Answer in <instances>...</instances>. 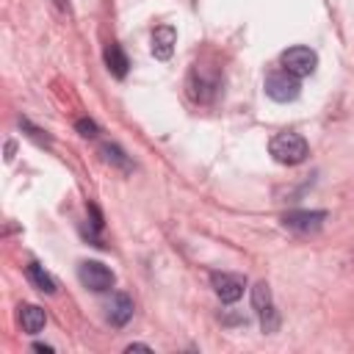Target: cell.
I'll list each match as a JSON object with an SVG mask.
<instances>
[{"label": "cell", "mask_w": 354, "mask_h": 354, "mask_svg": "<svg viewBox=\"0 0 354 354\" xmlns=\"http://www.w3.org/2000/svg\"><path fill=\"white\" fill-rule=\"evenodd\" d=\"M268 152H271V158H274L277 163H282V166H296V163L307 160L310 147H307V141H304L299 133H288V130H285V133H277V136L271 138Z\"/></svg>", "instance_id": "obj_1"}, {"label": "cell", "mask_w": 354, "mask_h": 354, "mask_svg": "<svg viewBox=\"0 0 354 354\" xmlns=\"http://www.w3.org/2000/svg\"><path fill=\"white\" fill-rule=\"evenodd\" d=\"M301 77H296L293 72H288V69H274V72H268V77H266V94L274 100V102H293L296 97H299V91H301V83H299Z\"/></svg>", "instance_id": "obj_2"}, {"label": "cell", "mask_w": 354, "mask_h": 354, "mask_svg": "<svg viewBox=\"0 0 354 354\" xmlns=\"http://www.w3.org/2000/svg\"><path fill=\"white\" fill-rule=\"evenodd\" d=\"M77 279L91 293H105V290L113 288V279L116 277H113V271L105 263H100V260H83L80 268H77Z\"/></svg>", "instance_id": "obj_3"}, {"label": "cell", "mask_w": 354, "mask_h": 354, "mask_svg": "<svg viewBox=\"0 0 354 354\" xmlns=\"http://www.w3.org/2000/svg\"><path fill=\"white\" fill-rule=\"evenodd\" d=\"M252 307H254V313L260 315L263 332L274 335L277 326H279V315H277V310H274V299H271V288H268V282L260 279V282L252 288Z\"/></svg>", "instance_id": "obj_4"}, {"label": "cell", "mask_w": 354, "mask_h": 354, "mask_svg": "<svg viewBox=\"0 0 354 354\" xmlns=\"http://www.w3.org/2000/svg\"><path fill=\"white\" fill-rule=\"evenodd\" d=\"M279 61H282V69L293 72L296 77H307V75H313L315 66H318V55H315V50H310V47H304V44L288 47V50L282 53Z\"/></svg>", "instance_id": "obj_5"}, {"label": "cell", "mask_w": 354, "mask_h": 354, "mask_svg": "<svg viewBox=\"0 0 354 354\" xmlns=\"http://www.w3.org/2000/svg\"><path fill=\"white\" fill-rule=\"evenodd\" d=\"M324 221H326V210H290L282 216V224L293 232H301V235L318 232L324 227Z\"/></svg>", "instance_id": "obj_6"}, {"label": "cell", "mask_w": 354, "mask_h": 354, "mask_svg": "<svg viewBox=\"0 0 354 354\" xmlns=\"http://www.w3.org/2000/svg\"><path fill=\"white\" fill-rule=\"evenodd\" d=\"M210 285H213V290H216V296H218L221 301L232 304V301H238V299L243 296L246 279H243L241 274H230V271H216V274L210 277Z\"/></svg>", "instance_id": "obj_7"}, {"label": "cell", "mask_w": 354, "mask_h": 354, "mask_svg": "<svg viewBox=\"0 0 354 354\" xmlns=\"http://www.w3.org/2000/svg\"><path fill=\"white\" fill-rule=\"evenodd\" d=\"M174 44H177V30L171 25H158L152 30V55L158 61H169L174 53Z\"/></svg>", "instance_id": "obj_8"}, {"label": "cell", "mask_w": 354, "mask_h": 354, "mask_svg": "<svg viewBox=\"0 0 354 354\" xmlns=\"http://www.w3.org/2000/svg\"><path fill=\"white\" fill-rule=\"evenodd\" d=\"M105 310H108L105 315H108V324H111V326H124V324L133 318V310H136V307H133V299H130L127 293H113Z\"/></svg>", "instance_id": "obj_9"}, {"label": "cell", "mask_w": 354, "mask_h": 354, "mask_svg": "<svg viewBox=\"0 0 354 354\" xmlns=\"http://www.w3.org/2000/svg\"><path fill=\"white\" fill-rule=\"evenodd\" d=\"M19 324H22V329H25L28 335H36V332L44 329L47 313H44L39 304H22V307H19Z\"/></svg>", "instance_id": "obj_10"}, {"label": "cell", "mask_w": 354, "mask_h": 354, "mask_svg": "<svg viewBox=\"0 0 354 354\" xmlns=\"http://www.w3.org/2000/svg\"><path fill=\"white\" fill-rule=\"evenodd\" d=\"M105 66H108V72H111L113 77H119V80L127 75V66H130V61H127V55H124L122 44L111 41V44L105 47Z\"/></svg>", "instance_id": "obj_11"}, {"label": "cell", "mask_w": 354, "mask_h": 354, "mask_svg": "<svg viewBox=\"0 0 354 354\" xmlns=\"http://www.w3.org/2000/svg\"><path fill=\"white\" fill-rule=\"evenodd\" d=\"M100 155H102V160H105L108 166H113V169H119V171H133V160H130V155H127L119 144L105 141V144L100 147Z\"/></svg>", "instance_id": "obj_12"}, {"label": "cell", "mask_w": 354, "mask_h": 354, "mask_svg": "<svg viewBox=\"0 0 354 354\" xmlns=\"http://www.w3.org/2000/svg\"><path fill=\"white\" fill-rule=\"evenodd\" d=\"M25 274H28V279H30V285L36 288V290H41V293H55L58 290V285H55V279L44 271V266H39V263H28V268H25Z\"/></svg>", "instance_id": "obj_13"}, {"label": "cell", "mask_w": 354, "mask_h": 354, "mask_svg": "<svg viewBox=\"0 0 354 354\" xmlns=\"http://www.w3.org/2000/svg\"><path fill=\"white\" fill-rule=\"evenodd\" d=\"M75 130H77L83 138H94V136L100 133V127H97L94 119H77V122H75Z\"/></svg>", "instance_id": "obj_14"}, {"label": "cell", "mask_w": 354, "mask_h": 354, "mask_svg": "<svg viewBox=\"0 0 354 354\" xmlns=\"http://www.w3.org/2000/svg\"><path fill=\"white\" fill-rule=\"evenodd\" d=\"M19 124H22V130H28V136H30V138H36L39 144H50V138H47V136H44L39 127H33L28 119H19Z\"/></svg>", "instance_id": "obj_15"}, {"label": "cell", "mask_w": 354, "mask_h": 354, "mask_svg": "<svg viewBox=\"0 0 354 354\" xmlns=\"http://www.w3.org/2000/svg\"><path fill=\"white\" fill-rule=\"evenodd\" d=\"M127 351H152V348H149L147 343H130V346H127Z\"/></svg>", "instance_id": "obj_16"}, {"label": "cell", "mask_w": 354, "mask_h": 354, "mask_svg": "<svg viewBox=\"0 0 354 354\" xmlns=\"http://www.w3.org/2000/svg\"><path fill=\"white\" fill-rule=\"evenodd\" d=\"M33 348H36V351H53V346H44V343H36Z\"/></svg>", "instance_id": "obj_17"}, {"label": "cell", "mask_w": 354, "mask_h": 354, "mask_svg": "<svg viewBox=\"0 0 354 354\" xmlns=\"http://www.w3.org/2000/svg\"><path fill=\"white\" fill-rule=\"evenodd\" d=\"M55 3H58V6H61V8H66V0H55Z\"/></svg>", "instance_id": "obj_18"}]
</instances>
